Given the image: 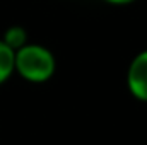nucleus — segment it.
I'll list each match as a JSON object with an SVG mask.
<instances>
[{"label":"nucleus","mask_w":147,"mask_h":145,"mask_svg":"<svg viewBox=\"0 0 147 145\" xmlns=\"http://www.w3.org/2000/svg\"><path fill=\"white\" fill-rule=\"evenodd\" d=\"M2 41L14 51H17L19 48H22L24 44H28V33L22 26H10L3 36H2Z\"/></svg>","instance_id":"3"},{"label":"nucleus","mask_w":147,"mask_h":145,"mask_svg":"<svg viewBox=\"0 0 147 145\" xmlns=\"http://www.w3.org/2000/svg\"><path fill=\"white\" fill-rule=\"evenodd\" d=\"M127 84L135 99L147 103V50L140 51L132 60L127 73Z\"/></svg>","instance_id":"2"},{"label":"nucleus","mask_w":147,"mask_h":145,"mask_svg":"<svg viewBox=\"0 0 147 145\" xmlns=\"http://www.w3.org/2000/svg\"><path fill=\"white\" fill-rule=\"evenodd\" d=\"M57 62L53 53L34 43H28L14 55V72L29 82H46L55 73Z\"/></svg>","instance_id":"1"},{"label":"nucleus","mask_w":147,"mask_h":145,"mask_svg":"<svg viewBox=\"0 0 147 145\" xmlns=\"http://www.w3.org/2000/svg\"><path fill=\"white\" fill-rule=\"evenodd\" d=\"M14 55L16 51L0 39V84H3L14 73Z\"/></svg>","instance_id":"4"},{"label":"nucleus","mask_w":147,"mask_h":145,"mask_svg":"<svg viewBox=\"0 0 147 145\" xmlns=\"http://www.w3.org/2000/svg\"><path fill=\"white\" fill-rule=\"evenodd\" d=\"M108 3H113V5H128V3H134L135 0H105Z\"/></svg>","instance_id":"5"}]
</instances>
